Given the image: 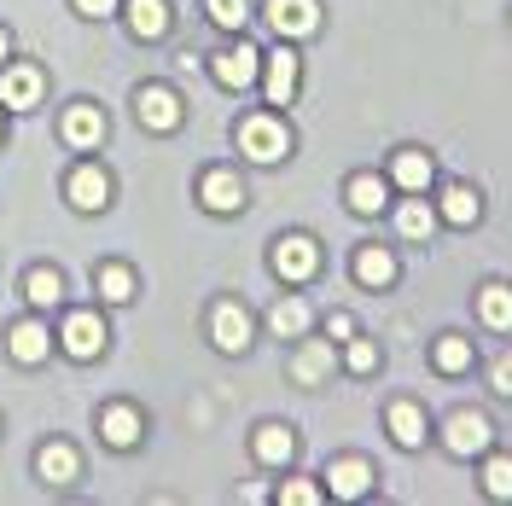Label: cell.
<instances>
[{
  "label": "cell",
  "instance_id": "cell-1",
  "mask_svg": "<svg viewBox=\"0 0 512 506\" xmlns=\"http://www.w3.org/2000/svg\"><path fill=\"white\" fill-rule=\"evenodd\" d=\"M239 152L256 158V163H280L291 152L286 123H280V117H245V123H239Z\"/></svg>",
  "mask_w": 512,
  "mask_h": 506
},
{
  "label": "cell",
  "instance_id": "cell-2",
  "mask_svg": "<svg viewBox=\"0 0 512 506\" xmlns=\"http://www.w3.org/2000/svg\"><path fill=\"white\" fill-rule=\"evenodd\" d=\"M59 344H64L70 361H94L99 349H105V320L88 315V309H76V315L59 326Z\"/></svg>",
  "mask_w": 512,
  "mask_h": 506
},
{
  "label": "cell",
  "instance_id": "cell-3",
  "mask_svg": "<svg viewBox=\"0 0 512 506\" xmlns=\"http://www.w3.org/2000/svg\"><path fill=\"white\" fill-rule=\"evenodd\" d=\"M210 76H216L222 88H251L256 76H262V53H256L251 41H239V47H227V53H216V64H210Z\"/></svg>",
  "mask_w": 512,
  "mask_h": 506
},
{
  "label": "cell",
  "instance_id": "cell-4",
  "mask_svg": "<svg viewBox=\"0 0 512 506\" xmlns=\"http://www.w3.org/2000/svg\"><path fill=\"white\" fill-rule=\"evenodd\" d=\"M315 268H320V245H315V239L291 233V239L274 245V274H280V280H309Z\"/></svg>",
  "mask_w": 512,
  "mask_h": 506
},
{
  "label": "cell",
  "instance_id": "cell-5",
  "mask_svg": "<svg viewBox=\"0 0 512 506\" xmlns=\"http://www.w3.org/2000/svg\"><path fill=\"white\" fill-rule=\"evenodd\" d=\"M262 88H268V105H291L297 99V53L291 47H274L262 59Z\"/></svg>",
  "mask_w": 512,
  "mask_h": 506
},
{
  "label": "cell",
  "instance_id": "cell-6",
  "mask_svg": "<svg viewBox=\"0 0 512 506\" xmlns=\"http://www.w3.org/2000/svg\"><path fill=\"white\" fill-rule=\"evenodd\" d=\"M0 105H12V111L41 105V70L35 64H6L0 70Z\"/></svg>",
  "mask_w": 512,
  "mask_h": 506
},
{
  "label": "cell",
  "instance_id": "cell-7",
  "mask_svg": "<svg viewBox=\"0 0 512 506\" xmlns=\"http://www.w3.org/2000/svg\"><path fill=\"white\" fill-rule=\"evenodd\" d=\"M134 117L146 128H158V134H169V128H181V99L169 88H140L134 94Z\"/></svg>",
  "mask_w": 512,
  "mask_h": 506
},
{
  "label": "cell",
  "instance_id": "cell-8",
  "mask_svg": "<svg viewBox=\"0 0 512 506\" xmlns=\"http://www.w3.org/2000/svg\"><path fill=\"white\" fill-rule=\"evenodd\" d=\"M64 192H70V204H76V210H105V204H111V181H105V169H99V163L70 169Z\"/></svg>",
  "mask_w": 512,
  "mask_h": 506
},
{
  "label": "cell",
  "instance_id": "cell-9",
  "mask_svg": "<svg viewBox=\"0 0 512 506\" xmlns=\"http://www.w3.org/2000/svg\"><path fill=\"white\" fill-rule=\"evenodd\" d=\"M268 24L280 35H315L320 30V6L315 0H268Z\"/></svg>",
  "mask_w": 512,
  "mask_h": 506
},
{
  "label": "cell",
  "instance_id": "cell-10",
  "mask_svg": "<svg viewBox=\"0 0 512 506\" xmlns=\"http://www.w3.org/2000/svg\"><path fill=\"white\" fill-rule=\"evenodd\" d=\"M6 349H12V361L35 367V361H47V349H53V332H47L41 320H18V326L6 332Z\"/></svg>",
  "mask_w": 512,
  "mask_h": 506
},
{
  "label": "cell",
  "instance_id": "cell-11",
  "mask_svg": "<svg viewBox=\"0 0 512 506\" xmlns=\"http://www.w3.org/2000/svg\"><path fill=\"white\" fill-rule=\"evenodd\" d=\"M483 448H489V419L483 413H454L448 419V454L466 460V454H483Z\"/></svg>",
  "mask_w": 512,
  "mask_h": 506
},
{
  "label": "cell",
  "instance_id": "cell-12",
  "mask_svg": "<svg viewBox=\"0 0 512 506\" xmlns=\"http://www.w3.org/2000/svg\"><path fill=\"white\" fill-rule=\"evenodd\" d=\"M64 140H70L76 152H94L99 140H105V117H99L94 105H70V111H64Z\"/></svg>",
  "mask_w": 512,
  "mask_h": 506
},
{
  "label": "cell",
  "instance_id": "cell-13",
  "mask_svg": "<svg viewBox=\"0 0 512 506\" xmlns=\"http://www.w3.org/2000/svg\"><path fill=\"white\" fill-rule=\"evenodd\" d=\"M198 198H204V210H216V216H233V210L245 204V187H239L227 169H210V175H204V187H198Z\"/></svg>",
  "mask_w": 512,
  "mask_h": 506
},
{
  "label": "cell",
  "instance_id": "cell-14",
  "mask_svg": "<svg viewBox=\"0 0 512 506\" xmlns=\"http://www.w3.org/2000/svg\"><path fill=\"white\" fill-rule=\"evenodd\" d=\"M326 489H332L338 501H361V495L373 489V466H361V460H338V466L326 472Z\"/></svg>",
  "mask_w": 512,
  "mask_h": 506
},
{
  "label": "cell",
  "instance_id": "cell-15",
  "mask_svg": "<svg viewBox=\"0 0 512 506\" xmlns=\"http://www.w3.org/2000/svg\"><path fill=\"white\" fill-rule=\"evenodd\" d=\"M99 437H105L111 448H134L140 443V413L128 408V402H111L105 419H99Z\"/></svg>",
  "mask_w": 512,
  "mask_h": 506
},
{
  "label": "cell",
  "instance_id": "cell-16",
  "mask_svg": "<svg viewBox=\"0 0 512 506\" xmlns=\"http://www.w3.org/2000/svg\"><path fill=\"white\" fill-rule=\"evenodd\" d=\"M245 344H251V315H245L239 303H222V309H216V349L239 355Z\"/></svg>",
  "mask_w": 512,
  "mask_h": 506
},
{
  "label": "cell",
  "instance_id": "cell-17",
  "mask_svg": "<svg viewBox=\"0 0 512 506\" xmlns=\"http://www.w3.org/2000/svg\"><path fill=\"white\" fill-rule=\"evenodd\" d=\"M128 30H134V41H158L169 30V6L163 0H128Z\"/></svg>",
  "mask_w": 512,
  "mask_h": 506
},
{
  "label": "cell",
  "instance_id": "cell-18",
  "mask_svg": "<svg viewBox=\"0 0 512 506\" xmlns=\"http://www.w3.org/2000/svg\"><path fill=\"white\" fill-rule=\"evenodd\" d=\"M431 175H437V169H431V158H425V152H396L390 181H396L402 192H425V187H431Z\"/></svg>",
  "mask_w": 512,
  "mask_h": 506
},
{
  "label": "cell",
  "instance_id": "cell-19",
  "mask_svg": "<svg viewBox=\"0 0 512 506\" xmlns=\"http://www.w3.org/2000/svg\"><path fill=\"white\" fill-rule=\"evenodd\" d=\"M24 297H30L35 309H59V303H64L59 268H30V274H24Z\"/></svg>",
  "mask_w": 512,
  "mask_h": 506
},
{
  "label": "cell",
  "instance_id": "cell-20",
  "mask_svg": "<svg viewBox=\"0 0 512 506\" xmlns=\"http://www.w3.org/2000/svg\"><path fill=\"white\" fill-rule=\"evenodd\" d=\"M291 454H297V437H291L286 425H262L256 431V460L262 466H286Z\"/></svg>",
  "mask_w": 512,
  "mask_h": 506
},
{
  "label": "cell",
  "instance_id": "cell-21",
  "mask_svg": "<svg viewBox=\"0 0 512 506\" xmlns=\"http://www.w3.org/2000/svg\"><path fill=\"white\" fill-rule=\"evenodd\" d=\"M478 315H483V326H495V332H512V285H483Z\"/></svg>",
  "mask_w": 512,
  "mask_h": 506
},
{
  "label": "cell",
  "instance_id": "cell-22",
  "mask_svg": "<svg viewBox=\"0 0 512 506\" xmlns=\"http://www.w3.org/2000/svg\"><path fill=\"white\" fill-rule=\"evenodd\" d=\"M35 472L47 477V483H70V477H76V448L70 443H47L41 454H35Z\"/></svg>",
  "mask_w": 512,
  "mask_h": 506
},
{
  "label": "cell",
  "instance_id": "cell-23",
  "mask_svg": "<svg viewBox=\"0 0 512 506\" xmlns=\"http://www.w3.org/2000/svg\"><path fill=\"white\" fill-rule=\"evenodd\" d=\"M390 437L402 448H419L425 443V413H419L414 402H396V408H390Z\"/></svg>",
  "mask_w": 512,
  "mask_h": 506
},
{
  "label": "cell",
  "instance_id": "cell-24",
  "mask_svg": "<svg viewBox=\"0 0 512 506\" xmlns=\"http://www.w3.org/2000/svg\"><path fill=\"white\" fill-rule=\"evenodd\" d=\"M309 303H303V297H286V303H274V315H268V326H274V332H280V338H303V332H309Z\"/></svg>",
  "mask_w": 512,
  "mask_h": 506
},
{
  "label": "cell",
  "instance_id": "cell-25",
  "mask_svg": "<svg viewBox=\"0 0 512 506\" xmlns=\"http://www.w3.org/2000/svg\"><path fill=\"white\" fill-rule=\"evenodd\" d=\"M355 280L373 285V291H379V285H390V280H396V256L379 251V245H373V251H361V256H355Z\"/></svg>",
  "mask_w": 512,
  "mask_h": 506
},
{
  "label": "cell",
  "instance_id": "cell-26",
  "mask_svg": "<svg viewBox=\"0 0 512 506\" xmlns=\"http://www.w3.org/2000/svg\"><path fill=\"white\" fill-rule=\"evenodd\" d=\"M291 373H297V384H320L332 373V349L320 344V338H309V344L297 349V367H291Z\"/></svg>",
  "mask_w": 512,
  "mask_h": 506
},
{
  "label": "cell",
  "instance_id": "cell-27",
  "mask_svg": "<svg viewBox=\"0 0 512 506\" xmlns=\"http://www.w3.org/2000/svg\"><path fill=\"white\" fill-rule=\"evenodd\" d=\"M478 216H483V204H478V192H472V187H448L443 192V222L472 227Z\"/></svg>",
  "mask_w": 512,
  "mask_h": 506
},
{
  "label": "cell",
  "instance_id": "cell-28",
  "mask_svg": "<svg viewBox=\"0 0 512 506\" xmlns=\"http://www.w3.org/2000/svg\"><path fill=\"white\" fill-rule=\"evenodd\" d=\"M350 210L355 216H379L384 210V181L379 175H355L350 181Z\"/></svg>",
  "mask_w": 512,
  "mask_h": 506
},
{
  "label": "cell",
  "instance_id": "cell-29",
  "mask_svg": "<svg viewBox=\"0 0 512 506\" xmlns=\"http://www.w3.org/2000/svg\"><path fill=\"white\" fill-rule=\"evenodd\" d=\"M396 227H402V239H425V233L437 227V216H431V210L419 204V192H408V204L396 210Z\"/></svg>",
  "mask_w": 512,
  "mask_h": 506
},
{
  "label": "cell",
  "instance_id": "cell-30",
  "mask_svg": "<svg viewBox=\"0 0 512 506\" xmlns=\"http://www.w3.org/2000/svg\"><path fill=\"white\" fill-rule=\"evenodd\" d=\"M431 361H437V373H466L472 367V344L466 338H437V355Z\"/></svg>",
  "mask_w": 512,
  "mask_h": 506
},
{
  "label": "cell",
  "instance_id": "cell-31",
  "mask_svg": "<svg viewBox=\"0 0 512 506\" xmlns=\"http://www.w3.org/2000/svg\"><path fill=\"white\" fill-rule=\"evenodd\" d=\"M99 297H105V303H128V297H134V274H128L123 262H111V268L99 274Z\"/></svg>",
  "mask_w": 512,
  "mask_h": 506
},
{
  "label": "cell",
  "instance_id": "cell-32",
  "mask_svg": "<svg viewBox=\"0 0 512 506\" xmlns=\"http://www.w3.org/2000/svg\"><path fill=\"white\" fill-rule=\"evenodd\" d=\"M483 489H489L495 501H512V460L507 454H495V460L483 466Z\"/></svg>",
  "mask_w": 512,
  "mask_h": 506
},
{
  "label": "cell",
  "instance_id": "cell-33",
  "mask_svg": "<svg viewBox=\"0 0 512 506\" xmlns=\"http://www.w3.org/2000/svg\"><path fill=\"white\" fill-rule=\"evenodd\" d=\"M251 18V0H210V24L216 30H239Z\"/></svg>",
  "mask_w": 512,
  "mask_h": 506
},
{
  "label": "cell",
  "instance_id": "cell-34",
  "mask_svg": "<svg viewBox=\"0 0 512 506\" xmlns=\"http://www.w3.org/2000/svg\"><path fill=\"white\" fill-rule=\"evenodd\" d=\"M373 367H379V349L355 338V344H350V373H373Z\"/></svg>",
  "mask_w": 512,
  "mask_h": 506
},
{
  "label": "cell",
  "instance_id": "cell-35",
  "mask_svg": "<svg viewBox=\"0 0 512 506\" xmlns=\"http://www.w3.org/2000/svg\"><path fill=\"white\" fill-rule=\"evenodd\" d=\"M280 501H286V506H315L320 489H315V483H286V489H280Z\"/></svg>",
  "mask_w": 512,
  "mask_h": 506
},
{
  "label": "cell",
  "instance_id": "cell-36",
  "mask_svg": "<svg viewBox=\"0 0 512 506\" xmlns=\"http://www.w3.org/2000/svg\"><path fill=\"white\" fill-rule=\"evenodd\" d=\"M76 12H82V18H111L117 0H76Z\"/></svg>",
  "mask_w": 512,
  "mask_h": 506
},
{
  "label": "cell",
  "instance_id": "cell-37",
  "mask_svg": "<svg viewBox=\"0 0 512 506\" xmlns=\"http://www.w3.org/2000/svg\"><path fill=\"white\" fill-rule=\"evenodd\" d=\"M495 390L512 396V355H501V367H495Z\"/></svg>",
  "mask_w": 512,
  "mask_h": 506
},
{
  "label": "cell",
  "instance_id": "cell-38",
  "mask_svg": "<svg viewBox=\"0 0 512 506\" xmlns=\"http://www.w3.org/2000/svg\"><path fill=\"white\" fill-rule=\"evenodd\" d=\"M332 338H355V320L350 315H332Z\"/></svg>",
  "mask_w": 512,
  "mask_h": 506
},
{
  "label": "cell",
  "instance_id": "cell-39",
  "mask_svg": "<svg viewBox=\"0 0 512 506\" xmlns=\"http://www.w3.org/2000/svg\"><path fill=\"white\" fill-rule=\"evenodd\" d=\"M6 47H12V35H6V30H0V59H6Z\"/></svg>",
  "mask_w": 512,
  "mask_h": 506
}]
</instances>
